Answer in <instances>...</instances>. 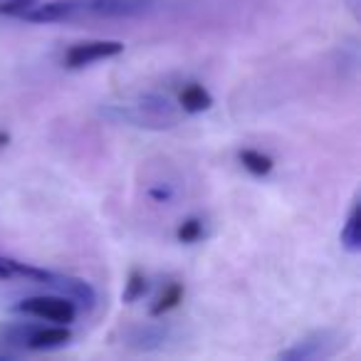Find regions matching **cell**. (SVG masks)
<instances>
[{"mask_svg":"<svg viewBox=\"0 0 361 361\" xmlns=\"http://www.w3.org/2000/svg\"><path fill=\"white\" fill-rule=\"evenodd\" d=\"M13 277H20V262L0 257V280H13Z\"/></svg>","mask_w":361,"mask_h":361,"instance_id":"18","label":"cell"},{"mask_svg":"<svg viewBox=\"0 0 361 361\" xmlns=\"http://www.w3.org/2000/svg\"><path fill=\"white\" fill-rule=\"evenodd\" d=\"M178 106L186 111V114H203V111H208L213 106V97L203 85L191 82V85H186L180 90Z\"/></svg>","mask_w":361,"mask_h":361,"instance_id":"10","label":"cell"},{"mask_svg":"<svg viewBox=\"0 0 361 361\" xmlns=\"http://www.w3.org/2000/svg\"><path fill=\"white\" fill-rule=\"evenodd\" d=\"M45 287H50V290H55L57 295L72 300L77 310L90 312L92 307L97 305L94 287H92L87 280H80V277L60 275V272H50V275H47V280H45Z\"/></svg>","mask_w":361,"mask_h":361,"instance_id":"6","label":"cell"},{"mask_svg":"<svg viewBox=\"0 0 361 361\" xmlns=\"http://www.w3.org/2000/svg\"><path fill=\"white\" fill-rule=\"evenodd\" d=\"M8 144H11V134H8V131H0V149Z\"/></svg>","mask_w":361,"mask_h":361,"instance_id":"20","label":"cell"},{"mask_svg":"<svg viewBox=\"0 0 361 361\" xmlns=\"http://www.w3.org/2000/svg\"><path fill=\"white\" fill-rule=\"evenodd\" d=\"M201 235H203L201 218H186V221L178 226V231H176V238H178V243H183V245H191V243H196Z\"/></svg>","mask_w":361,"mask_h":361,"instance_id":"16","label":"cell"},{"mask_svg":"<svg viewBox=\"0 0 361 361\" xmlns=\"http://www.w3.org/2000/svg\"><path fill=\"white\" fill-rule=\"evenodd\" d=\"M344 339H341L339 331H331V329H319V331H312L310 336L300 339L295 346L290 349L280 351V359L282 361H317V359H329L334 356L336 351L341 349Z\"/></svg>","mask_w":361,"mask_h":361,"instance_id":"3","label":"cell"},{"mask_svg":"<svg viewBox=\"0 0 361 361\" xmlns=\"http://www.w3.org/2000/svg\"><path fill=\"white\" fill-rule=\"evenodd\" d=\"M149 196L154 198V201L164 203V201H171V196H173V193H171V191H166V188H151V191H149Z\"/></svg>","mask_w":361,"mask_h":361,"instance_id":"19","label":"cell"},{"mask_svg":"<svg viewBox=\"0 0 361 361\" xmlns=\"http://www.w3.org/2000/svg\"><path fill=\"white\" fill-rule=\"evenodd\" d=\"M169 339H171V329H166V326H159V324L134 326V329L126 334V344L134 346V349H139V351L164 349Z\"/></svg>","mask_w":361,"mask_h":361,"instance_id":"9","label":"cell"},{"mask_svg":"<svg viewBox=\"0 0 361 361\" xmlns=\"http://www.w3.org/2000/svg\"><path fill=\"white\" fill-rule=\"evenodd\" d=\"M149 0H90L85 3V16L94 18H139L149 13Z\"/></svg>","mask_w":361,"mask_h":361,"instance_id":"7","label":"cell"},{"mask_svg":"<svg viewBox=\"0 0 361 361\" xmlns=\"http://www.w3.org/2000/svg\"><path fill=\"white\" fill-rule=\"evenodd\" d=\"M16 312L27 317H35V319H45L52 324H67L77 319V307L72 300L62 295H37V297H27V300L18 302Z\"/></svg>","mask_w":361,"mask_h":361,"instance_id":"2","label":"cell"},{"mask_svg":"<svg viewBox=\"0 0 361 361\" xmlns=\"http://www.w3.org/2000/svg\"><path fill=\"white\" fill-rule=\"evenodd\" d=\"M146 292H149V280H146V275L141 270H131L129 277H126L124 292H121V302H124V305H134Z\"/></svg>","mask_w":361,"mask_h":361,"instance_id":"15","label":"cell"},{"mask_svg":"<svg viewBox=\"0 0 361 361\" xmlns=\"http://www.w3.org/2000/svg\"><path fill=\"white\" fill-rule=\"evenodd\" d=\"M238 159H240L243 169H247L252 176H267L272 169H275V161L257 149H243Z\"/></svg>","mask_w":361,"mask_h":361,"instance_id":"13","label":"cell"},{"mask_svg":"<svg viewBox=\"0 0 361 361\" xmlns=\"http://www.w3.org/2000/svg\"><path fill=\"white\" fill-rule=\"evenodd\" d=\"M183 295H186V287H183V282H169V285L164 287V292L159 295V300L151 305L149 314L154 317H164L166 312L176 310V307L183 302Z\"/></svg>","mask_w":361,"mask_h":361,"instance_id":"12","label":"cell"},{"mask_svg":"<svg viewBox=\"0 0 361 361\" xmlns=\"http://www.w3.org/2000/svg\"><path fill=\"white\" fill-rule=\"evenodd\" d=\"M124 52V42L121 40H85L72 45L65 52V67L67 70H82V67L92 65V62L109 60Z\"/></svg>","mask_w":361,"mask_h":361,"instance_id":"4","label":"cell"},{"mask_svg":"<svg viewBox=\"0 0 361 361\" xmlns=\"http://www.w3.org/2000/svg\"><path fill=\"white\" fill-rule=\"evenodd\" d=\"M85 16V0H40L32 11H27L20 20L35 23V25H47V23L75 20Z\"/></svg>","mask_w":361,"mask_h":361,"instance_id":"5","label":"cell"},{"mask_svg":"<svg viewBox=\"0 0 361 361\" xmlns=\"http://www.w3.org/2000/svg\"><path fill=\"white\" fill-rule=\"evenodd\" d=\"M102 116L111 119L114 124H129L136 129L164 131L178 124L180 111L169 97L161 94H141L139 99L126 102V104H109L102 106Z\"/></svg>","mask_w":361,"mask_h":361,"instance_id":"1","label":"cell"},{"mask_svg":"<svg viewBox=\"0 0 361 361\" xmlns=\"http://www.w3.org/2000/svg\"><path fill=\"white\" fill-rule=\"evenodd\" d=\"M37 3H40V0H3V3H0V16L23 18L27 11H32Z\"/></svg>","mask_w":361,"mask_h":361,"instance_id":"17","label":"cell"},{"mask_svg":"<svg viewBox=\"0 0 361 361\" xmlns=\"http://www.w3.org/2000/svg\"><path fill=\"white\" fill-rule=\"evenodd\" d=\"M70 341H72V331L67 329V324H50V326L35 324V329L30 331V336H27V341H25V349L50 351V349L67 346Z\"/></svg>","mask_w":361,"mask_h":361,"instance_id":"8","label":"cell"},{"mask_svg":"<svg viewBox=\"0 0 361 361\" xmlns=\"http://www.w3.org/2000/svg\"><path fill=\"white\" fill-rule=\"evenodd\" d=\"M32 329H35L32 322H8V324L0 326V339L8 346H23L25 349V341Z\"/></svg>","mask_w":361,"mask_h":361,"instance_id":"14","label":"cell"},{"mask_svg":"<svg viewBox=\"0 0 361 361\" xmlns=\"http://www.w3.org/2000/svg\"><path fill=\"white\" fill-rule=\"evenodd\" d=\"M341 247L351 255L361 252V211H359V203H354L344 221V228H341Z\"/></svg>","mask_w":361,"mask_h":361,"instance_id":"11","label":"cell"}]
</instances>
